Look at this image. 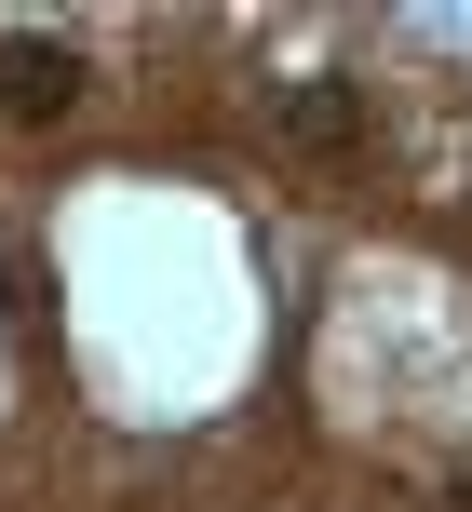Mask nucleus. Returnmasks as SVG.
I'll use <instances>...</instances> for the list:
<instances>
[{
    "label": "nucleus",
    "mask_w": 472,
    "mask_h": 512,
    "mask_svg": "<svg viewBox=\"0 0 472 512\" xmlns=\"http://www.w3.org/2000/svg\"><path fill=\"white\" fill-rule=\"evenodd\" d=\"M68 95H81V54H68V41H41V27L0 41V108H14V122H54Z\"/></svg>",
    "instance_id": "1"
},
{
    "label": "nucleus",
    "mask_w": 472,
    "mask_h": 512,
    "mask_svg": "<svg viewBox=\"0 0 472 512\" xmlns=\"http://www.w3.org/2000/svg\"><path fill=\"white\" fill-rule=\"evenodd\" d=\"M284 122L311 135V149H338V135H351V95H338V81H297V95H284Z\"/></svg>",
    "instance_id": "2"
}]
</instances>
